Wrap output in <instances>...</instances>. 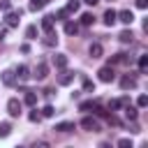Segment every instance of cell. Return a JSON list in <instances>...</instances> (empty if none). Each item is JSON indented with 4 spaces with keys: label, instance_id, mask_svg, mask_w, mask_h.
<instances>
[{
    "label": "cell",
    "instance_id": "cell-36",
    "mask_svg": "<svg viewBox=\"0 0 148 148\" xmlns=\"http://www.w3.org/2000/svg\"><path fill=\"white\" fill-rule=\"evenodd\" d=\"M5 35H7V25H5V28H0V39H2Z\"/></svg>",
    "mask_w": 148,
    "mask_h": 148
},
{
    "label": "cell",
    "instance_id": "cell-7",
    "mask_svg": "<svg viewBox=\"0 0 148 148\" xmlns=\"http://www.w3.org/2000/svg\"><path fill=\"white\" fill-rule=\"evenodd\" d=\"M53 18H56V16H51V14L42 16V30H44V32H53V25H56Z\"/></svg>",
    "mask_w": 148,
    "mask_h": 148
},
{
    "label": "cell",
    "instance_id": "cell-4",
    "mask_svg": "<svg viewBox=\"0 0 148 148\" xmlns=\"http://www.w3.org/2000/svg\"><path fill=\"white\" fill-rule=\"evenodd\" d=\"M7 111H9V116H21V102L16 99V97H12L9 102H7Z\"/></svg>",
    "mask_w": 148,
    "mask_h": 148
},
{
    "label": "cell",
    "instance_id": "cell-29",
    "mask_svg": "<svg viewBox=\"0 0 148 148\" xmlns=\"http://www.w3.org/2000/svg\"><path fill=\"white\" fill-rule=\"evenodd\" d=\"M139 69H141V72L148 69V56H141V58H139Z\"/></svg>",
    "mask_w": 148,
    "mask_h": 148
},
{
    "label": "cell",
    "instance_id": "cell-6",
    "mask_svg": "<svg viewBox=\"0 0 148 148\" xmlns=\"http://www.w3.org/2000/svg\"><path fill=\"white\" fill-rule=\"evenodd\" d=\"M81 127H83V130H88V132H97V130H99L97 120H95V118H90V116H86V118L81 120Z\"/></svg>",
    "mask_w": 148,
    "mask_h": 148
},
{
    "label": "cell",
    "instance_id": "cell-9",
    "mask_svg": "<svg viewBox=\"0 0 148 148\" xmlns=\"http://www.w3.org/2000/svg\"><path fill=\"white\" fill-rule=\"evenodd\" d=\"M14 74H16L18 81H28V79H30V69H28L25 65H18V67L14 69Z\"/></svg>",
    "mask_w": 148,
    "mask_h": 148
},
{
    "label": "cell",
    "instance_id": "cell-21",
    "mask_svg": "<svg viewBox=\"0 0 148 148\" xmlns=\"http://www.w3.org/2000/svg\"><path fill=\"white\" fill-rule=\"evenodd\" d=\"M81 23H83V25H92V23H95V16H92L90 12H86V14L81 16Z\"/></svg>",
    "mask_w": 148,
    "mask_h": 148
},
{
    "label": "cell",
    "instance_id": "cell-8",
    "mask_svg": "<svg viewBox=\"0 0 148 148\" xmlns=\"http://www.w3.org/2000/svg\"><path fill=\"white\" fill-rule=\"evenodd\" d=\"M46 74H49V65H46V62H39V65L35 67V74H32V76H35L37 81H42V79H46Z\"/></svg>",
    "mask_w": 148,
    "mask_h": 148
},
{
    "label": "cell",
    "instance_id": "cell-1",
    "mask_svg": "<svg viewBox=\"0 0 148 148\" xmlns=\"http://www.w3.org/2000/svg\"><path fill=\"white\" fill-rule=\"evenodd\" d=\"M21 14H23L21 9H16V12H7V16H5V25H7V28H16Z\"/></svg>",
    "mask_w": 148,
    "mask_h": 148
},
{
    "label": "cell",
    "instance_id": "cell-35",
    "mask_svg": "<svg viewBox=\"0 0 148 148\" xmlns=\"http://www.w3.org/2000/svg\"><path fill=\"white\" fill-rule=\"evenodd\" d=\"M0 9H9V0H2L0 2Z\"/></svg>",
    "mask_w": 148,
    "mask_h": 148
},
{
    "label": "cell",
    "instance_id": "cell-13",
    "mask_svg": "<svg viewBox=\"0 0 148 148\" xmlns=\"http://www.w3.org/2000/svg\"><path fill=\"white\" fill-rule=\"evenodd\" d=\"M14 81H16V74H14L12 69L2 72V83H5V86H14Z\"/></svg>",
    "mask_w": 148,
    "mask_h": 148
},
{
    "label": "cell",
    "instance_id": "cell-10",
    "mask_svg": "<svg viewBox=\"0 0 148 148\" xmlns=\"http://www.w3.org/2000/svg\"><path fill=\"white\" fill-rule=\"evenodd\" d=\"M88 53H90V58H102L104 49H102V44H99V42H92V44H90V49H88Z\"/></svg>",
    "mask_w": 148,
    "mask_h": 148
},
{
    "label": "cell",
    "instance_id": "cell-28",
    "mask_svg": "<svg viewBox=\"0 0 148 148\" xmlns=\"http://www.w3.org/2000/svg\"><path fill=\"white\" fill-rule=\"evenodd\" d=\"M53 113H56V109H53V106H51V104H46V106H44V109H42V116H44V118H51V116H53Z\"/></svg>",
    "mask_w": 148,
    "mask_h": 148
},
{
    "label": "cell",
    "instance_id": "cell-12",
    "mask_svg": "<svg viewBox=\"0 0 148 148\" xmlns=\"http://www.w3.org/2000/svg\"><path fill=\"white\" fill-rule=\"evenodd\" d=\"M53 65L60 67V69L67 67V56H65V53H56V56H53Z\"/></svg>",
    "mask_w": 148,
    "mask_h": 148
},
{
    "label": "cell",
    "instance_id": "cell-16",
    "mask_svg": "<svg viewBox=\"0 0 148 148\" xmlns=\"http://www.w3.org/2000/svg\"><path fill=\"white\" fill-rule=\"evenodd\" d=\"M49 5V0H30V12H37V9H44Z\"/></svg>",
    "mask_w": 148,
    "mask_h": 148
},
{
    "label": "cell",
    "instance_id": "cell-38",
    "mask_svg": "<svg viewBox=\"0 0 148 148\" xmlns=\"http://www.w3.org/2000/svg\"><path fill=\"white\" fill-rule=\"evenodd\" d=\"M109 2H113V0H109Z\"/></svg>",
    "mask_w": 148,
    "mask_h": 148
},
{
    "label": "cell",
    "instance_id": "cell-34",
    "mask_svg": "<svg viewBox=\"0 0 148 148\" xmlns=\"http://www.w3.org/2000/svg\"><path fill=\"white\" fill-rule=\"evenodd\" d=\"M136 7H139V9H146V7H148V0H136Z\"/></svg>",
    "mask_w": 148,
    "mask_h": 148
},
{
    "label": "cell",
    "instance_id": "cell-15",
    "mask_svg": "<svg viewBox=\"0 0 148 148\" xmlns=\"http://www.w3.org/2000/svg\"><path fill=\"white\" fill-rule=\"evenodd\" d=\"M53 130H58V132H72L74 130V123H69V120H65V123H58Z\"/></svg>",
    "mask_w": 148,
    "mask_h": 148
},
{
    "label": "cell",
    "instance_id": "cell-32",
    "mask_svg": "<svg viewBox=\"0 0 148 148\" xmlns=\"http://www.w3.org/2000/svg\"><path fill=\"white\" fill-rule=\"evenodd\" d=\"M67 14H69L67 9H58V12H56V16H58V18H67Z\"/></svg>",
    "mask_w": 148,
    "mask_h": 148
},
{
    "label": "cell",
    "instance_id": "cell-3",
    "mask_svg": "<svg viewBox=\"0 0 148 148\" xmlns=\"http://www.w3.org/2000/svg\"><path fill=\"white\" fill-rule=\"evenodd\" d=\"M72 81H74V72H69V69L62 67V72L58 74V83H60V86H69Z\"/></svg>",
    "mask_w": 148,
    "mask_h": 148
},
{
    "label": "cell",
    "instance_id": "cell-26",
    "mask_svg": "<svg viewBox=\"0 0 148 148\" xmlns=\"http://www.w3.org/2000/svg\"><path fill=\"white\" fill-rule=\"evenodd\" d=\"M125 116H127L130 120H134V118H136V109L130 106V104H125Z\"/></svg>",
    "mask_w": 148,
    "mask_h": 148
},
{
    "label": "cell",
    "instance_id": "cell-30",
    "mask_svg": "<svg viewBox=\"0 0 148 148\" xmlns=\"http://www.w3.org/2000/svg\"><path fill=\"white\" fill-rule=\"evenodd\" d=\"M146 104H148V97L146 95H139L136 97V106H146Z\"/></svg>",
    "mask_w": 148,
    "mask_h": 148
},
{
    "label": "cell",
    "instance_id": "cell-14",
    "mask_svg": "<svg viewBox=\"0 0 148 148\" xmlns=\"http://www.w3.org/2000/svg\"><path fill=\"white\" fill-rule=\"evenodd\" d=\"M42 42H44L46 46H56V44H58V37H56V32H46Z\"/></svg>",
    "mask_w": 148,
    "mask_h": 148
},
{
    "label": "cell",
    "instance_id": "cell-19",
    "mask_svg": "<svg viewBox=\"0 0 148 148\" xmlns=\"http://www.w3.org/2000/svg\"><path fill=\"white\" fill-rule=\"evenodd\" d=\"M23 102H25L28 106H35V104H37V95L30 92V90H25V99H23Z\"/></svg>",
    "mask_w": 148,
    "mask_h": 148
},
{
    "label": "cell",
    "instance_id": "cell-2",
    "mask_svg": "<svg viewBox=\"0 0 148 148\" xmlns=\"http://www.w3.org/2000/svg\"><path fill=\"white\" fill-rule=\"evenodd\" d=\"M99 81H104V83H111L113 79H116V74H113V69H111V65H106V67H102L99 72Z\"/></svg>",
    "mask_w": 148,
    "mask_h": 148
},
{
    "label": "cell",
    "instance_id": "cell-33",
    "mask_svg": "<svg viewBox=\"0 0 148 148\" xmlns=\"http://www.w3.org/2000/svg\"><path fill=\"white\" fill-rule=\"evenodd\" d=\"M39 118H42V113H37V111L30 113V120H32V123H39Z\"/></svg>",
    "mask_w": 148,
    "mask_h": 148
},
{
    "label": "cell",
    "instance_id": "cell-18",
    "mask_svg": "<svg viewBox=\"0 0 148 148\" xmlns=\"http://www.w3.org/2000/svg\"><path fill=\"white\" fill-rule=\"evenodd\" d=\"M118 39H120V42H123V44H130V42H132V39H134V35H132V32H130V30H123V32H120V35H118Z\"/></svg>",
    "mask_w": 148,
    "mask_h": 148
},
{
    "label": "cell",
    "instance_id": "cell-5",
    "mask_svg": "<svg viewBox=\"0 0 148 148\" xmlns=\"http://www.w3.org/2000/svg\"><path fill=\"white\" fill-rule=\"evenodd\" d=\"M116 21H123L125 25H130V23L134 21V14H132L130 9H123V12H116Z\"/></svg>",
    "mask_w": 148,
    "mask_h": 148
},
{
    "label": "cell",
    "instance_id": "cell-25",
    "mask_svg": "<svg viewBox=\"0 0 148 148\" xmlns=\"http://www.w3.org/2000/svg\"><path fill=\"white\" fill-rule=\"evenodd\" d=\"M95 106H97V102H92V99H90V102H81V104H79V109H81V111H90V109H95Z\"/></svg>",
    "mask_w": 148,
    "mask_h": 148
},
{
    "label": "cell",
    "instance_id": "cell-23",
    "mask_svg": "<svg viewBox=\"0 0 148 148\" xmlns=\"http://www.w3.org/2000/svg\"><path fill=\"white\" fill-rule=\"evenodd\" d=\"M79 7H81V0H69L65 9H67V12H79Z\"/></svg>",
    "mask_w": 148,
    "mask_h": 148
},
{
    "label": "cell",
    "instance_id": "cell-20",
    "mask_svg": "<svg viewBox=\"0 0 148 148\" xmlns=\"http://www.w3.org/2000/svg\"><path fill=\"white\" fill-rule=\"evenodd\" d=\"M65 32H67V35H76V32H79V25L72 23V21H67V23H65Z\"/></svg>",
    "mask_w": 148,
    "mask_h": 148
},
{
    "label": "cell",
    "instance_id": "cell-31",
    "mask_svg": "<svg viewBox=\"0 0 148 148\" xmlns=\"http://www.w3.org/2000/svg\"><path fill=\"white\" fill-rule=\"evenodd\" d=\"M118 146H120V148H132V141H130V139H120Z\"/></svg>",
    "mask_w": 148,
    "mask_h": 148
},
{
    "label": "cell",
    "instance_id": "cell-17",
    "mask_svg": "<svg viewBox=\"0 0 148 148\" xmlns=\"http://www.w3.org/2000/svg\"><path fill=\"white\" fill-rule=\"evenodd\" d=\"M104 23H106V25H113V23H116V12H113V9H106V12H104Z\"/></svg>",
    "mask_w": 148,
    "mask_h": 148
},
{
    "label": "cell",
    "instance_id": "cell-22",
    "mask_svg": "<svg viewBox=\"0 0 148 148\" xmlns=\"http://www.w3.org/2000/svg\"><path fill=\"white\" fill-rule=\"evenodd\" d=\"M25 37L28 39H37V25H28L25 28Z\"/></svg>",
    "mask_w": 148,
    "mask_h": 148
},
{
    "label": "cell",
    "instance_id": "cell-37",
    "mask_svg": "<svg viewBox=\"0 0 148 148\" xmlns=\"http://www.w3.org/2000/svg\"><path fill=\"white\" fill-rule=\"evenodd\" d=\"M83 2H86V5H97L99 0H83Z\"/></svg>",
    "mask_w": 148,
    "mask_h": 148
},
{
    "label": "cell",
    "instance_id": "cell-27",
    "mask_svg": "<svg viewBox=\"0 0 148 148\" xmlns=\"http://www.w3.org/2000/svg\"><path fill=\"white\" fill-rule=\"evenodd\" d=\"M83 92H95V83L88 81V79H83Z\"/></svg>",
    "mask_w": 148,
    "mask_h": 148
},
{
    "label": "cell",
    "instance_id": "cell-11",
    "mask_svg": "<svg viewBox=\"0 0 148 148\" xmlns=\"http://www.w3.org/2000/svg\"><path fill=\"white\" fill-rule=\"evenodd\" d=\"M120 88H123V90L136 88V79H134V76H123V79H120Z\"/></svg>",
    "mask_w": 148,
    "mask_h": 148
},
{
    "label": "cell",
    "instance_id": "cell-24",
    "mask_svg": "<svg viewBox=\"0 0 148 148\" xmlns=\"http://www.w3.org/2000/svg\"><path fill=\"white\" fill-rule=\"evenodd\" d=\"M12 134V125L9 123H0V136H9Z\"/></svg>",
    "mask_w": 148,
    "mask_h": 148
}]
</instances>
